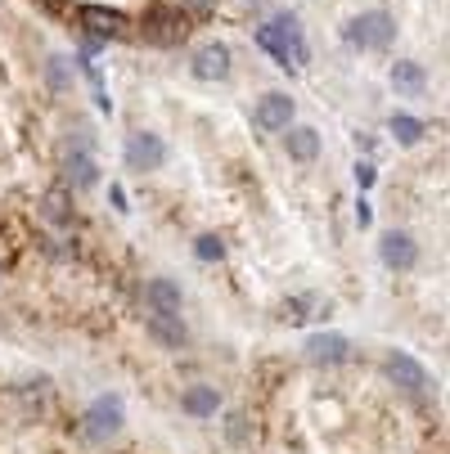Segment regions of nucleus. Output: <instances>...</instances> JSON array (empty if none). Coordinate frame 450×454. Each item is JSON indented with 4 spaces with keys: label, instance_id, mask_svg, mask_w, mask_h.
<instances>
[{
    "label": "nucleus",
    "instance_id": "1",
    "mask_svg": "<svg viewBox=\"0 0 450 454\" xmlns=\"http://www.w3.org/2000/svg\"><path fill=\"white\" fill-rule=\"evenodd\" d=\"M343 36H347L351 50H388L397 41V19L388 10H369V14L351 19Z\"/></svg>",
    "mask_w": 450,
    "mask_h": 454
},
{
    "label": "nucleus",
    "instance_id": "2",
    "mask_svg": "<svg viewBox=\"0 0 450 454\" xmlns=\"http://www.w3.org/2000/svg\"><path fill=\"white\" fill-rule=\"evenodd\" d=\"M82 423H86V436H91V441H108V436H117V432H122V423H126V401H122L117 392L95 396Z\"/></svg>",
    "mask_w": 450,
    "mask_h": 454
},
{
    "label": "nucleus",
    "instance_id": "3",
    "mask_svg": "<svg viewBox=\"0 0 450 454\" xmlns=\"http://www.w3.org/2000/svg\"><path fill=\"white\" fill-rule=\"evenodd\" d=\"M77 19H82V27H86V45H91V50H99V41L126 36V27H131L122 10H104V5H82Z\"/></svg>",
    "mask_w": 450,
    "mask_h": 454
},
{
    "label": "nucleus",
    "instance_id": "4",
    "mask_svg": "<svg viewBox=\"0 0 450 454\" xmlns=\"http://www.w3.org/2000/svg\"><path fill=\"white\" fill-rule=\"evenodd\" d=\"M185 36H189V19L176 5H158L145 19V41H154V45H180Z\"/></svg>",
    "mask_w": 450,
    "mask_h": 454
},
{
    "label": "nucleus",
    "instance_id": "5",
    "mask_svg": "<svg viewBox=\"0 0 450 454\" xmlns=\"http://www.w3.org/2000/svg\"><path fill=\"white\" fill-rule=\"evenodd\" d=\"M230 68H234V54H230L225 41H208V45H199V50H194V63H189V73H194L199 82H225Z\"/></svg>",
    "mask_w": 450,
    "mask_h": 454
},
{
    "label": "nucleus",
    "instance_id": "6",
    "mask_svg": "<svg viewBox=\"0 0 450 454\" xmlns=\"http://www.w3.org/2000/svg\"><path fill=\"white\" fill-rule=\"evenodd\" d=\"M167 162V145H162V136H154V131H140V136H131L126 140V167L131 171H158Z\"/></svg>",
    "mask_w": 450,
    "mask_h": 454
},
{
    "label": "nucleus",
    "instance_id": "7",
    "mask_svg": "<svg viewBox=\"0 0 450 454\" xmlns=\"http://www.w3.org/2000/svg\"><path fill=\"white\" fill-rule=\"evenodd\" d=\"M378 256H383V266H388V270H414L419 266V243L406 230H388L383 243H378Z\"/></svg>",
    "mask_w": 450,
    "mask_h": 454
},
{
    "label": "nucleus",
    "instance_id": "8",
    "mask_svg": "<svg viewBox=\"0 0 450 454\" xmlns=\"http://www.w3.org/2000/svg\"><path fill=\"white\" fill-rule=\"evenodd\" d=\"M302 351H306L311 364H347L356 347H351V338H343V333H311Z\"/></svg>",
    "mask_w": 450,
    "mask_h": 454
},
{
    "label": "nucleus",
    "instance_id": "9",
    "mask_svg": "<svg viewBox=\"0 0 450 454\" xmlns=\"http://www.w3.org/2000/svg\"><path fill=\"white\" fill-rule=\"evenodd\" d=\"M293 113H297V104H293L284 90H271V95H262V99H257V108H252V121L262 126V131H284V126L293 121Z\"/></svg>",
    "mask_w": 450,
    "mask_h": 454
},
{
    "label": "nucleus",
    "instance_id": "10",
    "mask_svg": "<svg viewBox=\"0 0 450 454\" xmlns=\"http://www.w3.org/2000/svg\"><path fill=\"white\" fill-rule=\"evenodd\" d=\"M383 369H388V378L401 387V392H428V369H423L414 356H406V351H388Z\"/></svg>",
    "mask_w": 450,
    "mask_h": 454
},
{
    "label": "nucleus",
    "instance_id": "11",
    "mask_svg": "<svg viewBox=\"0 0 450 454\" xmlns=\"http://www.w3.org/2000/svg\"><path fill=\"white\" fill-rule=\"evenodd\" d=\"M275 27H280V41H284V54H288V63H293V68L311 63V45H306L302 19H297V14H280V19H275Z\"/></svg>",
    "mask_w": 450,
    "mask_h": 454
},
{
    "label": "nucleus",
    "instance_id": "12",
    "mask_svg": "<svg viewBox=\"0 0 450 454\" xmlns=\"http://www.w3.org/2000/svg\"><path fill=\"white\" fill-rule=\"evenodd\" d=\"M145 329H149V338H154L158 347H167V351H180V347L189 342V329L180 324V315H154V310H149Z\"/></svg>",
    "mask_w": 450,
    "mask_h": 454
},
{
    "label": "nucleus",
    "instance_id": "13",
    "mask_svg": "<svg viewBox=\"0 0 450 454\" xmlns=\"http://www.w3.org/2000/svg\"><path fill=\"white\" fill-rule=\"evenodd\" d=\"M284 149H288V158H297V162H315L320 158V131L315 126H284Z\"/></svg>",
    "mask_w": 450,
    "mask_h": 454
},
{
    "label": "nucleus",
    "instance_id": "14",
    "mask_svg": "<svg viewBox=\"0 0 450 454\" xmlns=\"http://www.w3.org/2000/svg\"><path fill=\"white\" fill-rule=\"evenodd\" d=\"M145 306L154 315H180V284L176 279H149L145 284Z\"/></svg>",
    "mask_w": 450,
    "mask_h": 454
},
{
    "label": "nucleus",
    "instance_id": "15",
    "mask_svg": "<svg viewBox=\"0 0 450 454\" xmlns=\"http://www.w3.org/2000/svg\"><path fill=\"white\" fill-rule=\"evenodd\" d=\"M180 410L189 414V419H212L217 410H221V396H217V387H185V396H180Z\"/></svg>",
    "mask_w": 450,
    "mask_h": 454
},
{
    "label": "nucleus",
    "instance_id": "16",
    "mask_svg": "<svg viewBox=\"0 0 450 454\" xmlns=\"http://www.w3.org/2000/svg\"><path fill=\"white\" fill-rule=\"evenodd\" d=\"M63 180H68V189H91L99 180V162L86 149H77V153H68V162H63Z\"/></svg>",
    "mask_w": 450,
    "mask_h": 454
},
{
    "label": "nucleus",
    "instance_id": "17",
    "mask_svg": "<svg viewBox=\"0 0 450 454\" xmlns=\"http://www.w3.org/2000/svg\"><path fill=\"white\" fill-rule=\"evenodd\" d=\"M392 86H397L401 95H423V90H428L423 63H414V59H397V63H392Z\"/></svg>",
    "mask_w": 450,
    "mask_h": 454
},
{
    "label": "nucleus",
    "instance_id": "18",
    "mask_svg": "<svg viewBox=\"0 0 450 454\" xmlns=\"http://www.w3.org/2000/svg\"><path fill=\"white\" fill-rule=\"evenodd\" d=\"M388 131L397 136V145H419L423 140V131H428V126L419 121V117H410V113H392V121H388Z\"/></svg>",
    "mask_w": 450,
    "mask_h": 454
},
{
    "label": "nucleus",
    "instance_id": "19",
    "mask_svg": "<svg viewBox=\"0 0 450 454\" xmlns=\"http://www.w3.org/2000/svg\"><path fill=\"white\" fill-rule=\"evenodd\" d=\"M257 45H262L275 63H280V68H293V63H288V54H284V41H280V27L275 23H266V27H257Z\"/></svg>",
    "mask_w": 450,
    "mask_h": 454
},
{
    "label": "nucleus",
    "instance_id": "20",
    "mask_svg": "<svg viewBox=\"0 0 450 454\" xmlns=\"http://www.w3.org/2000/svg\"><path fill=\"white\" fill-rule=\"evenodd\" d=\"M194 256H199V262H221V256H225L221 234H203V239L194 243Z\"/></svg>",
    "mask_w": 450,
    "mask_h": 454
},
{
    "label": "nucleus",
    "instance_id": "21",
    "mask_svg": "<svg viewBox=\"0 0 450 454\" xmlns=\"http://www.w3.org/2000/svg\"><path fill=\"white\" fill-rule=\"evenodd\" d=\"M374 180H378L374 162H356V184H360V193H365V189H374Z\"/></svg>",
    "mask_w": 450,
    "mask_h": 454
},
{
    "label": "nucleus",
    "instance_id": "22",
    "mask_svg": "<svg viewBox=\"0 0 450 454\" xmlns=\"http://www.w3.org/2000/svg\"><path fill=\"white\" fill-rule=\"evenodd\" d=\"M36 5H41V10H50V14H68L73 0H36Z\"/></svg>",
    "mask_w": 450,
    "mask_h": 454
},
{
    "label": "nucleus",
    "instance_id": "23",
    "mask_svg": "<svg viewBox=\"0 0 450 454\" xmlns=\"http://www.w3.org/2000/svg\"><path fill=\"white\" fill-rule=\"evenodd\" d=\"M108 193H113V207L117 212H131V207H126V189L122 184H108Z\"/></svg>",
    "mask_w": 450,
    "mask_h": 454
},
{
    "label": "nucleus",
    "instance_id": "24",
    "mask_svg": "<svg viewBox=\"0 0 450 454\" xmlns=\"http://www.w3.org/2000/svg\"><path fill=\"white\" fill-rule=\"evenodd\" d=\"M369 221H374V212H369V203H365V199H360V203H356V225H360V230H365V225H369Z\"/></svg>",
    "mask_w": 450,
    "mask_h": 454
}]
</instances>
